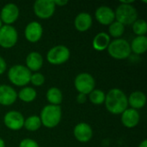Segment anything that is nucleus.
<instances>
[{"label":"nucleus","mask_w":147,"mask_h":147,"mask_svg":"<svg viewBox=\"0 0 147 147\" xmlns=\"http://www.w3.org/2000/svg\"><path fill=\"white\" fill-rule=\"evenodd\" d=\"M104 105L110 114L115 115H121L128 108L127 96L122 90L113 88L107 92Z\"/></svg>","instance_id":"1"},{"label":"nucleus","mask_w":147,"mask_h":147,"mask_svg":"<svg viewBox=\"0 0 147 147\" xmlns=\"http://www.w3.org/2000/svg\"><path fill=\"white\" fill-rule=\"evenodd\" d=\"M39 116L42 126L47 128H54L61 121L62 109L60 106L47 104L42 108Z\"/></svg>","instance_id":"2"},{"label":"nucleus","mask_w":147,"mask_h":147,"mask_svg":"<svg viewBox=\"0 0 147 147\" xmlns=\"http://www.w3.org/2000/svg\"><path fill=\"white\" fill-rule=\"evenodd\" d=\"M31 74L32 72L25 65H14L8 70L7 77L12 84L22 88L29 84Z\"/></svg>","instance_id":"3"},{"label":"nucleus","mask_w":147,"mask_h":147,"mask_svg":"<svg viewBox=\"0 0 147 147\" xmlns=\"http://www.w3.org/2000/svg\"><path fill=\"white\" fill-rule=\"evenodd\" d=\"M107 51L110 57L118 60L126 59L129 58L132 53L130 43L123 38L114 39L111 40Z\"/></svg>","instance_id":"4"},{"label":"nucleus","mask_w":147,"mask_h":147,"mask_svg":"<svg viewBox=\"0 0 147 147\" xmlns=\"http://www.w3.org/2000/svg\"><path fill=\"white\" fill-rule=\"evenodd\" d=\"M115 21L124 26L132 25L138 19V10L133 4L120 3L115 10Z\"/></svg>","instance_id":"5"},{"label":"nucleus","mask_w":147,"mask_h":147,"mask_svg":"<svg viewBox=\"0 0 147 147\" xmlns=\"http://www.w3.org/2000/svg\"><path fill=\"white\" fill-rule=\"evenodd\" d=\"M70 57L71 51L65 45H56L51 47L46 55L47 61L53 65H60L66 63Z\"/></svg>","instance_id":"6"},{"label":"nucleus","mask_w":147,"mask_h":147,"mask_svg":"<svg viewBox=\"0 0 147 147\" xmlns=\"http://www.w3.org/2000/svg\"><path fill=\"white\" fill-rule=\"evenodd\" d=\"M74 87L78 93L88 96L96 89V80L90 73L81 72L74 79Z\"/></svg>","instance_id":"7"},{"label":"nucleus","mask_w":147,"mask_h":147,"mask_svg":"<svg viewBox=\"0 0 147 147\" xmlns=\"http://www.w3.org/2000/svg\"><path fill=\"white\" fill-rule=\"evenodd\" d=\"M18 40V32L13 25H3L0 28V47L9 49L16 46Z\"/></svg>","instance_id":"8"},{"label":"nucleus","mask_w":147,"mask_h":147,"mask_svg":"<svg viewBox=\"0 0 147 147\" xmlns=\"http://www.w3.org/2000/svg\"><path fill=\"white\" fill-rule=\"evenodd\" d=\"M56 6L53 0H37L34 3L33 10L40 19H49L55 12Z\"/></svg>","instance_id":"9"},{"label":"nucleus","mask_w":147,"mask_h":147,"mask_svg":"<svg viewBox=\"0 0 147 147\" xmlns=\"http://www.w3.org/2000/svg\"><path fill=\"white\" fill-rule=\"evenodd\" d=\"M23 115L16 110L8 111L3 119L4 126L11 131H19L23 127L24 125Z\"/></svg>","instance_id":"10"},{"label":"nucleus","mask_w":147,"mask_h":147,"mask_svg":"<svg viewBox=\"0 0 147 147\" xmlns=\"http://www.w3.org/2000/svg\"><path fill=\"white\" fill-rule=\"evenodd\" d=\"M20 16V9L16 3H8L3 6L0 11V19L3 25H12Z\"/></svg>","instance_id":"11"},{"label":"nucleus","mask_w":147,"mask_h":147,"mask_svg":"<svg viewBox=\"0 0 147 147\" xmlns=\"http://www.w3.org/2000/svg\"><path fill=\"white\" fill-rule=\"evenodd\" d=\"M43 35V27L37 21L28 22L24 29L25 39L30 43H37Z\"/></svg>","instance_id":"12"},{"label":"nucleus","mask_w":147,"mask_h":147,"mask_svg":"<svg viewBox=\"0 0 147 147\" xmlns=\"http://www.w3.org/2000/svg\"><path fill=\"white\" fill-rule=\"evenodd\" d=\"M73 135L78 142L87 143L93 138V129L90 124L86 122H79L74 127Z\"/></svg>","instance_id":"13"},{"label":"nucleus","mask_w":147,"mask_h":147,"mask_svg":"<svg viewBox=\"0 0 147 147\" xmlns=\"http://www.w3.org/2000/svg\"><path fill=\"white\" fill-rule=\"evenodd\" d=\"M95 18L100 24L109 26L113 22L115 21V10L109 6L102 5L96 9Z\"/></svg>","instance_id":"14"},{"label":"nucleus","mask_w":147,"mask_h":147,"mask_svg":"<svg viewBox=\"0 0 147 147\" xmlns=\"http://www.w3.org/2000/svg\"><path fill=\"white\" fill-rule=\"evenodd\" d=\"M121 124L127 128H134L137 127L140 121V112L136 109L127 108L121 115Z\"/></svg>","instance_id":"15"},{"label":"nucleus","mask_w":147,"mask_h":147,"mask_svg":"<svg viewBox=\"0 0 147 147\" xmlns=\"http://www.w3.org/2000/svg\"><path fill=\"white\" fill-rule=\"evenodd\" d=\"M17 100V92L10 85H0V105L10 106Z\"/></svg>","instance_id":"16"},{"label":"nucleus","mask_w":147,"mask_h":147,"mask_svg":"<svg viewBox=\"0 0 147 147\" xmlns=\"http://www.w3.org/2000/svg\"><path fill=\"white\" fill-rule=\"evenodd\" d=\"M93 24V19L90 13L80 12L74 19V27L78 32L88 31Z\"/></svg>","instance_id":"17"},{"label":"nucleus","mask_w":147,"mask_h":147,"mask_svg":"<svg viewBox=\"0 0 147 147\" xmlns=\"http://www.w3.org/2000/svg\"><path fill=\"white\" fill-rule=\"evenodd\" d=\"M26 67L32 72H37L39 71L42 66H43V63H44V59L42 55L39 53V52H30L27 57H26Z\"/></svg>","instance_id":"18"},{"label":"nucleus","mask_w":147,"mask_h":147,"mask_svg":"<svg viewBox=\"0 0 147 147\" xmlns=\"http://www.w3.org/2000/svg\"><path fill=\"white\" fill-rule=\"evenodd\" d=\"M127 102H128V106L131 109H134L139 111V109H141L146 106V96L143 91H140V90L133 91L127 96Z\"/></svg>","instance_id":"19"},{"label":"nucleus","mask_w":147,"mask_h":147,"mask_svg":"<svg viewBox=\"0 0 147 147\" xmlns=\"http://www.w3.org/2000/svg\"><path fill=\"white\" fill-rule=\"evenodd\" d=\"M111 41L110 36L106 32L97 33L92 40V47L97 52H103L108 49V47Z\"/></svg>","instance_id":"20"},{"label":"nucleus","mask_w":147,"mask_h":147,"mask_svg":"<svg viewBox=\"0 0 147 147\" xmlns=\"http://www.w3.org/2000/svg\"><path fill=\"white\" fill-rule=\"evenodd\" d=\"M131 52L136 55L144 54L147 51L146 36H136L130 43Z\"/></svg>","instance_id":"21"},{"label":"nucleus","mask_w":147,"mask_h":147,"mask_svg":"<svg viewBox=\"0 0 147 147\" xmlns=\"http://www.w3.org/2000/svg\"><path fill=\"white\" fill-rule=\"evenodd\" d=\"M46 97L49 104L56 106H60L64 98L61 90L58 87L49 88L46 93Z\"/></svg>","instance_id":"22"},{"label":"nucleus","mask_w":147,"mask_h":147,"mask_svg":"<svg viewBox=\"0 0 147 147\" xmlns=\"http://www.w3.org/2000/svg\"><path fill=\"white\" fill-rule=\"evenodd\" d=\"M37 97V91L33 87L25 86L22 87L19 92H17V98H19L22 102L26 103H30L34 102Z\"/></svg>","instance_id":"23"},{"label":"nucleus","mask_w":147,"mask_h":147,"mask_svg":"<svg viewBox=\"0 0 147 147\" xmlns=\"http://www.w3.org/2000/svg\"><path fill=\"white\" fill-rule=\"evenodd\" d=\"M41 126L42 125H41V121H40L39 115H33L27 117L24 120L23 127L29 132H36L40 128Z\"/></svg>","instance_id":"24"},{"label":"nucleus","mask_w":147,"mask_h":147,"mask_svg":"<svg viewBox=\"0 0 147 147\" xmlns=\"http://www.w3.org/2000/svg\"><path fill=\"white\" fill-rule=\"evenodd\" d=\"M125 33V26L121 24V22L115 21L109 26V33L108 34L114 39H119L121 38V36Z\"/></svg>","instance_id":"25"},{"label":"nucleus","mask_w":147,"mask_h":147,"mask_svg":"<svg viewBox=\"0 0 147 147\" xmlns=\"http://www.w3.org/2000/svg\"><path fill=\"white\" fill-rule=\"evenodd\" d=\"M87 96L89 98V101L92 104H94V105H102V104H104L106 93L102 90L95 89Z\"/></svg>","instance_id":"26"},{"label":"nucleus","mask_w":147,"mask_h":147,"mask_svg":"<svg viewBox=\"0 0 147 147\" xmlns=\"http://www.w3.org/2000/svg\"><path fill=\"white\" fill-rule=\"evenodd\" d=\"M132 28L136 36H146L147 33V23L144 19H137L133 24Z\"/></svg>","instance_id":"27"},{"label":"nucleus","mask_w":147,"mask_h":147,"mask_svg":"<svg viewBox=\"0 0 147 147\" xmlns=\"http://www.w3.org/2000/svg\"><path fill=\"white\" fill-rule=\"evenodd\" d=\"M29 83H31L34 86L40 87V86L43 85L44 83H45V76L40 71L34 72V73L31 74Z\"/></svg>","instance_id":"28"},{"label":"nucleus","mask_w":147,"mask_h":147,"mask_svg":"<svg viewBox=\"0 0 147 147\" xmlns=\"http://www.w3.org/2000/svg\"><path fill=\"white\" fill-rule=\"evenodd\" d=\"M18 147H40V146L37 143V141L29 138H26L21 140Z\"/></svg>","instance_id":"29"},{"label":"nucleus","mask_w":147,"mask_h":147,"mask_svg":"<svg viewBox=\"0 0 147 147\" xmlns=\"http://www.w3.org/2000/svg\"><path fill=\"white\" fill-rule=\"evenodd\" d=\"M7 70V62L6 60L0 56V75L3 74Z\"/></svg>","instance_id":"30"},{"label":"nucleus","mask_w":147,"mask_h":147,"mask_svg":"<svg viewBox=\"0 0 147 147\" xmlns=\"http://www.w3.org/2000/svg\"><path fill=\"white\" fill-rule=\"evenodd\" d=\"M87 98H88V96H87L86 95L78 93V96H77V97H76V101H77V102L79 103V104H84V103L86 102Z\"/></svg>","instance_id":"31"},{"label":"nucleus","mask_w":147,"mask_h":147,"mask_svg":"<svg viewBox=\"0 0 147 147\" xmlns=\"http://www.w3.org/2000/svg\"><path fill=\"white\" fill-rule=\"evenodd\" d=\"M54 2V4L55 6L57 7H63V6H65L67 3H68V1L67 0H53Z\"/></svg>","instance_id":"32"},{"label":"nucleus","mask_w":147,"mask_h":147,"mask_svg":"<svg viewBox=\"0 0 147 147\" xmlns=\"http://www.w3.org/2000/svg\"><path fill=\"white\" fill-rule=\"evenodd\" d=\"M138 147H147V140H144L143 141H141Z\"/></svg>","instance_id":"33"},{"label":"nucleus","mask_w":147,"mask_h":147,"mask_svg":"<svg viewBox=\"0 0 147 147\" xmlns=\"http://www.w3.org/2000/svg\"><path fill=\"white\" fill-rule=\"evenodd\" d=\"M0 147H5V142L1 137H0Z\"/></svg>","instance_id":"34"},{"label":"nucleus","mask_w":147,"mask_h":147,"mask_svg":"<svg viewBox=\"0 0 147 147\" xmlns=\"http://www.w3.org/2000/svg\"><path fill=\"white\" fill-rule=\"evenodd\" d=\"M3 22H2V21H1V19H0V28L3 27Z\"/></svg>","instance_id":"35"}]
</instances>
